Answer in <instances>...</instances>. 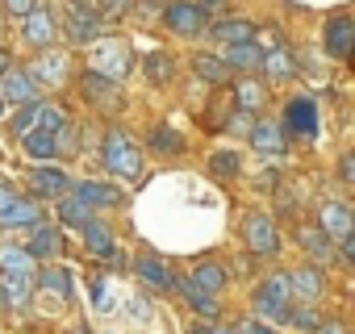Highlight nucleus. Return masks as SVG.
I'll use <instances>...</instances> for the list:
<instances>
[{
    "label": "nucleus",
    "mask_w": 355,
    "mask_h": 334,
    "mask_svg": "<svg viewBox=\"0 0 355 334\" xmlns=\"http://www.w3.org/2000/svg\"><path fill=\"white\" fill-rule=\"evenodd\" d=\"M134 272H138L150 288H159V292H171V288H175V280H171V272H167V263H163L159 255H142V259L134 263Z\"/></svg>",
    "instance_id": "nucleus-19"
},
{
    "label": "nucleus",
    "mask_w": 355,
    "mask_h": 334,
    "mask_svg": "<svg viewBox=\"0 0 355 334\" xmlns=\"http://www.w3.org/2000/svg\"><path fill=\"white\" fill-rule=\"evenodd\" d=\"M67 197H76V201H80V205H88V209H113V205L121 201V193H117V188H109V184H92V180L71 184V188H67Z\"/></svg>",
    "instance_id": "nucleus-12"
},
{
    "label": "nucleus",
    "mask_w": 355,
    "mask_h": 334,
    "mask_svg": "<svg viewBox=\"0 0 355 334\" xmlns=\"http://www.w3.org/2000/svg\"><path fill=\"white\" fill-rule=\"evenodd\" d=\"M209 38H218L222 46H239V42H251L255 38V26L251 21H218Z\"/></svg>",
    "instance_id": "nucleus-25"
},
{
    "label": "nucleus",
    "mask_w": 355,
    "mask_h": 334,
    "mask_svg": "<svg viewBox=\"0 0 355 334\" xmlns=\"http://www.w3.org/2000/svg\"><path fill=\"white\" fill-rule=\"evenodd\" d=\"M351 46H355V26H351V17H330V21H326V51H330L334 59H347Z\"/></svg>",
    "instance_id": "nucleus-15"
},
{
    "label": "nucleus",
    "mask_w": 355,
    "mask_h": 334,
    "mask_svg": "<svg viewBox=\"0 0 355 334\" xmlns=\"http://www.w3.org/2000/svg\"><path fill=\"white\" fill-rule=\"evenodd\" d=\"M0 305H5V301H0Z\"/></svg>",
    "instance_id": "nucleus-51"
},
{
    "label": "nucleus",
    "mask_w": 355,
    "mask_h": 334,
    "mask_svg": "<svg viewBox=\"0 0 355 334\" xmlns=\"http://www.w3.org/2000/svg\"><path fill=\"white\" fill-rule=\"evenodd\" d=\"M247 138H251L255 150H268V155L284 150V134H280V125H272V121H255V125L247 130Z\"/></svg>",
    "instance_id": "nucleus-24"
},
{
    "label": "nucleus",
    "mask_w": 355,
    "mask_h": 334,
    "mask_svg": "<svg viewBox=\"0 0 355 334\" xmlns=\"http://www.w3.org/2000/svg\"><path fill=\"white\" fill-rule=\"evenodd\" d=\"M255 309H259L268 322H288V313H293V288H288V276H268V280L255 288Z\"/></svg>",
    "instance_id": "nucleus-3"
},
{
    "label": "nucleus",
    "mask_w": 355,
    "mask_h": 334,
    "mask_svg": "<svg viewBox=\"0 0 355 334\" xmlns=\"http://www.w3.org/2000/svg\"><path fill=\"white\" fill-rule=\"evenodd\" d=\"M30 188L38 193V197H67V188H71V180L59 172V167H34L30 172Z\"/></svg>",
    "instance_id": "nucleus-14"
},
{
    "label": "nucleus",
    "mask_w": 355,
    "mask_h": 334,
    "mask_svg": "<svg viewBox=\"0 0 355 334\" xmlns=\"http://www.w3.org/2000/svg\"><path fill=\"white\" fill-rule=\"evenodd\" d=\"M209 167H214V176H239V155L234 150H218L214 159H209Z\"/></svg>",
    "instance_id": "nucleus-37"
},
{
    "label": "nucleus",
    "mask_w": 355,
    "mask_h": 334,
    "mask_svg": "<svg viewBox=\"0 0 355 334\" xmlns=\"http://www.w3.org/2000/svg\"><path fill=\"white\" fill-rule=\"evenodd\" d=\"M222 63H226V67H234V71H259V63H263V51H259V46H255V38H251V42L226 46Z\"/></svg>",
    "instance_id": "nucleus-21"
},
{
    "label": "nucleus",
    "mask_w": 355,
    "mask_h": 334,
    "mask_svg": "<svg viewBox=\"0 0 355 334\" xmlns=\"http://www.w3.org/2000/svg\"><path fill=\"white\" fill-rule=\"evenodd\" d=\"M259 67L268 71V80H288V76L297 71L288 51H272V55H263V63H259Z\"/></svg>",
    "instance_id": "nucleus-32"
},
{
    "label": "nucleus",
    "mask_w": 355,
    "mask_h": 334,
    "mask_svg": "<svg viewBox=\"0 0 355 334\" xmlns=\"http://www.w3.org/2000/svg\"><path fill=\"white\" fill-rule=\"evenodd\" d=\"M0 113H5V100H0Z\"/></svg>",
    "instance_id": "nucleus-50"
},
{
    "label": "nucleus",
    "mask_w": 355,
    "mask_h": 334,
    "mask_svg": "<svg viewBox=\"0 0 355 334\" xmlns=\"http://www.w3.org/2000/svg\"><path fill=\"white\" fill-rule=\"evenodd\" d=\"M0 267H5V272H34V255L26 247L5 243V247H0Z\"/></svg>",
    "instance_id": "nucleus-31"
},
{
    "label": "nucleus",
    "mask_w": 355,
    "mask_h": 334,
    "mask_svg": "<svg viewBox=\"0 0 355 334\" xmlns=\"http://www.w3.org/2000/svg\"><path fill=\"white\" fill-rule=\"evenodd\" d=\"M234 96H239V109H243V113H255V109H263V100H268L263 84H255V80H239Z\"/></svg>",
    "instance_id": "nucleus-30"
},
{
    "label": "nucleus",
    "mask_w": 355,
    "mask_h": 334,
    "mask_svg": "<svg viewBox=\"0 0 355 334\" xmlns=\"http://www.w3.org/2000/svg\"><path fill=\"white\" fill-rule=\"evenodd\" d=\"M297 243L309 251V259H313V263H330V255H334V251H330V238H326L322 230H301V234H297Z\"/></svg>",
    "instance_id": "nucleus-27"
},
{
    "label": "nucleus",
    "mask_w": 355,
    "mask_h": 334,
    "mask_svg": "<svg viewBox=\"0 0 355 334\" xmlns=\"http://www.w3.org/2000/svg\"><path fill=\"white\" fill-rule=\"evenodd\" d=\"M101 163H105V172L117 176V180H138L142 176V155H138L134 138L125 130H117V125L101 142Z\"/></svg>",
    "instance_id": "nucleus-1"
},
{
    "label": "nucleus",
    "mask_w": 355,
    "mask_h": 334,
    "mask_svg": "<svg viewBox=\"0 0 355 334\" xmlns=\"http://www.w3.org/2000/svg\"><path fill=\"white\" fill-rule=\"evenodd\" d=\"M318 222H322V234H326V238H343V234H351V230H355V218H351V209H347L343 201L322 205Z\"/></svg>",
    "instance_id": "nucleus-16"
},
{
    "label": "nucleus",
    "mask_w": 355,
    "mask_h": 334,
    "mask_svg": "<svg viewBox=\"0 0 355 334\" xmlns=\"http://www.w3.org/2000/svg\"><path fill=\"white\" fill-rule=\"evenodd\" d=\"M76 334H92V330H88V326H80V330H76Z\"/></svg>",
    "instance_id": "nucleus-49"
},
{
    "label": "nucleus",
    "mask_w": 355,
    "mask_h": 334,
    "mask_svg": "<svg viewBox=\"0 0 355 334\" xmlns=\"http://www.w3.org/2000/svg\"><path fill=\"white\" fill-rule=\"evenodd\" d=\"M34 259H55L59 251H63V238H59V230L55 226H34V234H30V247H26Z\"/></svg>",
    "instance_id": "nucleus-22"
},
{
    "label": "nucleus",
    "mask_w": 355,
    "mask_h": 334,
    "mask_svg": "<svg viewBox=\"0 0 355 334\" xmlns=\"http://www.w3.org/2000/svg\"><path fill=\"white\" fill-rule=\"evenodd\" d=\"M243 334H276L268 322H243Z\"/></svg>",
    "instance_id": "nucleus-44"
},
{
    "label": "nucleus",
    "mask_w": 355,
    "mask_h": 334,
    "mask_svg": "<svg viewBox=\"0 0 355 334\" xmlns=\"http://www.w3.org/2000/svg\"><path fill=\"white\" fill-rule=\"evenodd\" d=\"M96 309H101V313H109V309H113V301H109V284H105V280L96 284Z\"/></svg>",
    "instance_id": "nucleus-42"
},
{
    "label": "nucleus",
    "mask_w": 355,
    "mask_h": 334,
    "mask_svg": "<svg viewBox=\"0 0 355 334\" xmlns=\"http://www.w3.org/2000/svg\"><path fill=\"white\" fill-rule=\"evenodd\" d=\"M34 292V272H0V301L26 305Z\"/></svg>",
    "instance_id": "nucleus-17"
},
{
    "label": "nucleus",
    "mask_w": 355,
    "mask_h": 334,
    "mask_svg": "<svg viewBox=\"0 0 355 334\" xmlns=\"http://www.w3.org/2000/svg\"><path fill=\"white\" fill-rule=\"evenodd\" d=\"M21 38L30 42V46H38V51H46V46H55V38H59V17L51 13V9H34V13H26L21 17Z\"/></svg>",
    "instance_id": "nucleus-6"
},
{
    "label": "nucleus",
    "mask_w": 355,
    "mask_h": 334,
    "mask_svg": "<svg viewBox=\"0 0 355 334\" xmlns=\"http://www.w3.org/2000/svg\"><path fill=\"white\" fill-rule=\"evenodd\" d=\"M288 288H293V301H318L322 297V267H301L288 276Z\"/></svg>",
    "instance_id": "nucleus-20"
},
{
    "label": "nucleus",
    "mask_w": 355,
    "mask_h": 334,
    "mask_svg": "<svg viewBox=\"0 0 355 334\" xmlns=\"http://www.w3.org/2000/svg\"><path fill=\"white\" fill-rule=\"evenodd\" d=\"M88 71H96L105 80H121L130 71V46L121 38H96L88 46Z\"/></svg>",
    "instance_id": "nucleus-2"
},
{
    "label": "nucleus",
    "mask_w": 355,
    "mask_h": 334,
    "mask_svg": "<svg viewBox=\"0 0 355 334\" xmlns=\"http://www.w3.org/2000/svg\"><path fill=\"white\" fill-rule=\"evenodd\" d=\"M189 284H193V288H201V292H214V297H222L226 272H222V263H201V267L189 276Z\"/></svg>",
    "instance_id": "nucleus-26"
},
{
    "label": "nucleus",
    "mask_w": 355,
    "mask_h": 334,
    "mask_svg": "<svg viewBox=\"0 0 355 334\" xmlns=\"http://www.w3.org/2000/svg\"><path fill=\"white\" fill-rule=\"evenodd\" d=\"M63 34L76 42V46H88L101 38V13L92 5H84V0H71L67 5V21H63Z\"/></svg>",
    "instance_id": "nucleus-4"
},
{
    "label": "nucleus",
    "mask_w": 355,
    "mask_h": 334,
    "mask_svg": "<svg viewBox=\"0 0 355 334\" xmlns=\"http://www.w3.org/2000/svg\"><path fill=\"white\" fill-rule=\"evenodd\" d=\"M21 146H26L34 159H55V155H59V134H55V130L34 125L30 134H21Z\"/></svg>",
    "instance_id": "nucleus-23"
},
{
    "label": "nucleus",
    "mask_w": 355,
    "mask_h": 334,
    "mask_svg": "<svg viewBox=\"0 0 355 334\" xmlns=\"http://www.w3.org/2000/svg\"><path fill=\"white\" fill-rule=\"evenodd\" d=\"M150 146L163 150V155H180L184 150V138L175 134V130H167V125H159V130H150Z\"/></svg>",
    "instance_id": "nucleus-35"
},
{
    "label": "nucleus",
    "mask_w": 355,
    "mask_h": 334,
    "mask_svg": "<svg viewBox=\"0 0 355 334\" xmlns=\"http://www.w3.org/2000/svg\"><path fill=\"white\" fill-rule=\"evenodd\" d=\"M189 334H218V330H214V326H193Z\"/></svg>",
    "instance_id": "nucleus-48"
},
{
    "label": "nucleus",
    "mask_w": 355,
    "mask_h": 334,
    "mask_svg": "<svg viewBox=\"0 0 355 334\" xmlns=\"http://www.w3.org/2000/svg\"><path fill=\"white\" fill-rule=\"evenodd\" d=\"M180 292H184V301H189L201 317H218V313H222V301H218L214 292H201V288H193V284H180Z\"/></svg>",
    "instance_id": "nucleus-29"
},
{
    "label": "nucleus",
    "mask_w": 355,
    "mask_h": 334,
    "mask_svg": "<svg viewBox=\"0 0 355 334\" xmlns=\"http://www.w3.org/2000/svg\"><path fill=\"white\" fill-rule=\"evenodd\" d=\"M0 5H5V13H9V17H17V21H21L26 13H34V9H38V0H0Z\"/></svg>",
    "instance_id": "nucleus-38"
},
{
    "label": "nucleus",
    "mask_w": 355,
    "mask_h": 334,
    "mask_svg": "<svg viewBox=\"0 0 355 334\" xmlns=\"http://www.w3.org/2000/svg\"><path fill=\"white\" fill-rule=\"evenodd\" d=\"M17 201V193H13V184H0V213H5L9 205Z\"/></svg>",
    "instance_id": "nucleus-43"
},
{
    "label": "nucleus",
    "mask_w": 355,
    "mask_h": 334,
    "mask_svg": "<svg viewBox=\"0 0 355 334\" xmlns=\"http://www.w3.org/2000/svg\"><path fill=\"white\" fill-rule=\"evenodd\" d=\"M338 176H343V184H351V180H355V155H343V163H338Z\"/></svg>",
    "instance_id": "nucleus-41"
},
{
    "label": "nucleus",
    "mask_w": 355,
    "mask_h": 334,
    "mask_svg": "<svg viewBox=\"0 0 355 334\" xmlns=\"http://www.w3.org/2000/svg\"><path fill=\"white\" fill-rule=\"evenodd\" d=\"M193 67H197V76H201V80H209V84H222V80L230 76V67L222 63V55H201Z\"/></svg>",
    "instance_id": "nucleus-33"
},
{
    "label": "nucleus",
    "mask_w": 355,
    "mask_h": 334,
    "mask_svg": "<svg viewBox=\"0 0 355 334\" xmlns=\"http://www.w3.org/2000/svg\"><path fill=\"white\" fill-rule=\"evenodd\" d=\"M38 288H42L46 297H55V301H71V280H67V272H63V267H51V272H42Z\"/></svg>",
    "instance_id": "nucleus-28"
},
{
    "label": "nucleus",
    "mask_w": 355,
    "mask_h": 334,
    "mask_svg": "<svg viewBox=\"0 0 355 334\" xmlns=\"http://www.w3.org/2000/svg\"><path fill=\"white\" fill-rule=\"evenodd\" d=\"M26 76H30L34 84H63V80H67V55H63V51H42Z\"/></svg>",
    "instance_id": "nucleus-11"
},
{
    "label": "nucleus",
    "mask_w": 355,
    "mask_h": 334,
    "mask_svg": "<svg viewBox=\"0 0 355 334\" xmlns=\"http://www.w3.org/2000/svg\"><path fill=\"white\" fill-rule=\"evenodd\" d=\"M284 130L288 134H301V138H313L318 134V105L309 96H297L284 105Z\"/></svg>",
    "instance_id": "nucleus-8"
},
{
    "label": "nucleus",
    "mask_w": 355,
    "mask_h": 334,
    "mask_svg": "<svg viewBox=\"0 0 355 334\" xmlns=\"http://www.w3.org/2000/svg\"><path fill=\"white\" fill-rule=\"evenodd\" d=\"M288 322H293V326H301V330H318V326H322L309 309H293V313H288Z\"/></svg>",
    "instance_id": "nucleus-40"
},
{
    "label": "nucleus",
    "mask_w": 355,
    "mask_h": 334,
    "mask_svg": "<svg viewBox=\"0 0 355 334\" xmlns=\"http://www.w3.org/2000/svg\"><path fill=\"white\" fill-rule=\"evenodd\" d=\"M80 234H84L88 255H96V259H113V255H117V247H113V230H109L105 222H96V218H92Z\"/></svg>",
    "instance_id": "nucleus-18"
},
{
    "label": "nucleus",
    "mask_w": 355,
    "mask_h": 334,
    "mask_svg": "<svg viewBox=\"0 0 355 334\" xmlns=\"http://www.w3.org/2000/svg\"><path fill=\"white\" fill-rule=\"evenodd\" d=\"M96 13H125V0H105Z\"/></svg>",
    "instance_id": "nucleus-45"
},
{
    "label": "nucleus",
    "mask_w": 355,
    "mask_h": 334,
    "mask_svg": "<svg viewBox=\"0 0 355 334\" xmlns=\"http://www.w3.org/2000/svg\"><path fill=\"white\" fill-rule=\"evenodd\" d=\"M318 334H347V326L343 322H326V326H318Z\"/></svg>",
    "instance_id": "nucleus-46"
},
{
    "label": "nucleus",
    "mask_w": 355,
    "mask_h": 334,
    "mask_svg": "<svg viewBox=\"0 0 355 334\" xmlns=\"http://www.w3.org/2000/svg\"><path fill=\"white\" fill-rule=\"evenodd\" d=\"M59 218H63L67 226H76V230H84V226L92 222V209H88V205H80L76 197H67V201H59Z\"/></svg>",
    "instance_id": "nucleus-34"
},
{
    "label": "nucleus",
    "mask_w": 355,
    "mask_h": 334,
    "mask_svg": "<svg viewBox=\"0 0 355 334\" xmlns=\"http://www.w3.org/2000/svg\"><path fill=\"white\" fill-rule=\"evenodd\" d=\"M146 76L163 84V80L171 76V71H167V55H150V59H146Z\"/></svg>",
    "instance_id": "nucleus-39"
},
{
    "label": "nucleus",
    "mask_w": 355,
    "mask_h": 334,
    "mask_svg": "<svg viewBox=\"0 0 355 334\" xmlns=\"http://www.w3.org/2000/svg\"><path fill=\"white\" fill-rule=\"evenodd\" d=\"M0 100H5V105H34L38 100V84L26 71L9 67L5 76H0Z\"/></svg>",
    "instance_id": "nucleus-9"
},
{
    "label": "nucleus",
    "mask_w": 355,
    "mask_h": 334,
    "mask_svg": "<svg viewBox=\"0 0 355 334\" xmlns=\"http://www.w3.org/2000/svg\"><path fill=\"white\" fill-rule=\"evenodd\" d=\"M42 222V205L38 201H13L5 213H0V226H5V230H34Z\"/></svg>",
    "instance_id": "nucleus-13"
},
{
    "label": "nucleus",
    "mask_w": 355,
    "mask_h": 334,
    "mask_svg": "<svg viewBox=\"0 0 355 334\" xmlns=\"http://www.w3.org/2000/svg\"><path fill=\"white\" fill-rule=\"evenodd\" d=\"M38 109H42V100H34V105H17V117H13V134L21 138V134H30L34 125H38Z\"/></svg>",
    "instance_id": "nucleus-36"
},
{
    "label": "nucleus",
    "mask_w": 355,
    "mask_h": 334,
    "mask_svg": "<svg viewBox=\"0 0 355 334\" xmlns=\"http://www.w3.org/2000/svg\"><path fill=\"white\" fill-rule=\"evenodd\" d=\"M163 21H167L171 34H180V38H201L205 34V13L193 5V0H171Z\"/></svg>",
    "instance_id": "nucleus-5"
},
{
    "label": "nucleus",
    "mask_w": 355,
    "mask_h": 334,
    "mask_svg": "<svg viewBox=\"0 0 355 334\" xmlns=\"http://www.w3.org/2000/svg\"><path fill=\"white\" fill-rule=\"evenodd\" d=\"M243 234H247V247H251L255 255H272V251L280 247L276 226H272V218H263V213H251L247 226H243Z\"/></svg>",
    "instance_id": "nucleus-10"
},
{
    "label": "nucleus",
    "mask_w": 355,
    "mask_h": 334,
    "mask_svg": "<svg viewBox=\"0 0 355 334\" xmlns=\"http://www.w3.org/2000/svg\"><path fill=\"white\" fill-rule=\"evenodd\" d=\"M80 92L96 105V109H117L121 100H125V92H121V80H105V76H96V71H84V80H80Z\"/></svg>",
    "instance_id": "nucleus-7"
},
{
    "label": "nucleus",
    "mask_w": 355,
    "mask_h": 334,
    "mask_svg": "<svg viewBox=\"0 0 355 334\" xmlns=\"http://www.w3.org/2000/svg\"><path fill=\"white\" fill-rule=\"evenodd\" d=\"M9 67H13V59H9V51H0V76H5Z\"/></svg>",
    "instance_id": "nucleus-47"
}]
</instances>
